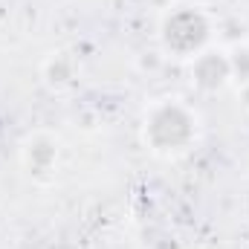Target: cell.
<instances>
[{"mask_svg": "<svg viewBox=\"0 0 249 249\" xmlns=\"http://www.w3.org/2000/svg\"><path fill=\"white\" fill-rule=\"evenodd\" d=\"M154 139L157 142H162V145H177V142H183L188 133V122L186 116L180 113V110H162L157 119H154Z\"/></svg>", "mask_w": 249, "mask_h": 249, "instance_id": "6da1fadb", "label": "cell"}]
</instances>
